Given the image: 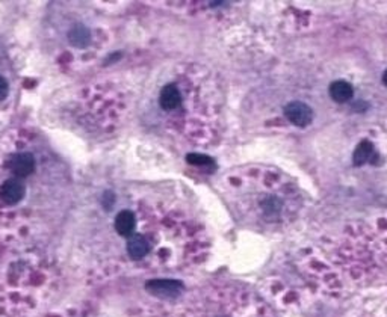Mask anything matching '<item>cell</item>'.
<instances>
[{"label":"cell","instance_id":"obj_1","mask_svg":"<svg viewBox=\"0 0 387 317\" xmlns=\"http://www.w3.org/2000/svg\"><path fill=\"white\" fill-rule=\"evenodd\" d=\"M284 115L293 126H298V127H306L312 121V117H313L312 109L301 101L289 103L284 107Z\"/></svg>","mask_w":387,"mask_h":317},{"label":"cell","instance_id":"obj_2","mask_svg":"<svg viewBox=\"0 0 387 317\" xmlns=\"http://www.w3.org/2000/svg\"><path fill=\"white\" fill-rule=\"evenodd\" d=\"M9 168L17 177H26L32 174L35 169V159L29 153H18L14 154L9 160Z\"/></svg>","mask_w":387,"mask_h":317},{"label":"cell","instance_id":"obj_3","mask_svg":"<svg viewBox=\"0 0 387 317\" xmlns=\"http://www.w3.org/2000/svg\"><path fill=\"white\" fill-rule=\"evenodd\" d=\"M24 196V186L18 180H8L0 187V198L6 204H17Z\"/></svg>","mask_w":387,"mask_h":317},{"label":"cell","instance_id":"obj_4","mask_svg":"<svg viewBox=\"0 0 387 317\" xmlns=\"http://www.w3.org/2000/svg\"><path fill=\"white\" fill-rule=\"evenodd\" d=\"M147 289L155 295L172 296L180 292L182 284L178 281H172V279H155L147 284Z\"/></svg>","mask_w":387,"mask_h":317},{"label":"cell","instance_id":"obj_5","mask_svg":"<svg viewBox=\"0 0 387 317\" xmlns=\"http://www.w3.org/2000/svg\"><path fill=\"white\" fill-rule=\"evenodd\" d=\"M159 101H161V106L165 110H174L175 107L180 106V101H182L180 91H178L174 85H166L165 88L161 91Z\"/></svg>","mask_w":387,"mask_h":317},{"label":"cell","instance_id":"obj_6","mask_svg":"<svg viewBox=\"0 0 387 317\" xmlns=\"http://www.w3.org/2000/svg\"><path fill=\"white\" fill-rule=\"evenodd\" d=\"M148 249H150V245H148V242L145 240L144 236L141 234H135L129 239L127 242V251L130 254L132 258H142L148 254Z\"/></svg>","mask_w":387,"mask_h":317},{"label":"cell","instance_id":"obj_7","mask_svg":"<svg viewBox=\"0 0 387 317\" xmlns=\"http://www.w3.org/2000/svg\"><path fill=\"white\" fill-rule=\"evenodd\" d=\"M330 97L337 103H345L352 97V86L348 82L337 80L330 86Z\"/></svg>","mask_w":387,"mask_h":317},{"label":"cell","instance_id":"obj_8","mask_svg":"<svg viewBox=\"0 0 387 317\" xmlns=\"http://www.w3.org/2000/svg\"><path fill=\"white\" fill-rule=\"evenodd\" d=\"M115 228L116 231L123 234V236H127L133 231L135 228V216L132 212L129 210H124L121 213H118L116 219H115Z\"/></svg>","mask_w":387,"mask_h":317},{"label":"cell","instance_id":"obj_9","mask_svg":"<svg viewBox=\"0 0 387 317\" xmlns=\"http://www.w3.org/2000/svg\"><path fill=\"white\" fill-rule=\"evenodd\" d=\"M374 154V147L369 140H363L357 145L355 151H354V163L355 165H363L368 160H371Z\"/></svg>","mask_w":387,"mask_h":317},{"label":"cell","instance_id":"obj_10","mask_svg":"<svg viewBox=\"0 0 387 317\" xmlns=\"http://www.w3.org/2000/svg\"><path fill=\"white\" fill-rule=\"evenodd\" d=\"M70 40L74 45H79V47H83L88 40H89V32L86 31V29L83 26H77L74 27L71 34H70Z\"/></svg>","mask_w":387,"mask_h":317},{"label":"cell","instance_id":"obj_11","mask_svg":"<svg viewBox=\"0 0 387 317\" xmlns=\"http://www.w3.org/2000/svg\"><path fill=\"white\" fill-rule=\"evenodd\" d=\"M186 160L192 165H207L211 163L212 160L207 157V156H203V154H188Z\"/></svg>","mask_w":387,"mask_h":317},{"label":"cell","instance_id":"obj_12","mask_svg":"<svg viewBox=\"0 0 387 317\" xmlns=\"http://www.w3.org/2000/svg\"><path fill=\"white\" fill-rule=\"evenodd\" d=\"M8 95V83L6 80L0 76V101H3Z\"/></svg>","mask_w":387,"mask_h":317},{"label":"cell","instance_id":"obj_13","mask_svg":"<svg viewBox=\"0 0 387 317\" xmlns=\"http://www.w3.org/2000/svg\"><path fill=\"white\" fill-rule=\"evenodd\" d=\"M383 82H384V85L387 86V70H386L384 74H383Z\"/></svg>","mask_w":387,"mask_h":317}]
</instances>
